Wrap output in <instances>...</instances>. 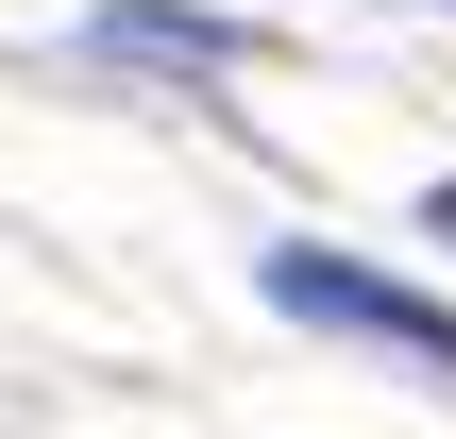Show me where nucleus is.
Returning a JSON list of instances; mask_svg holds the SVG:
<instances>
[{"label":"nucleus","mask_w":456,"mask_h":439,"mask_svg":"<svg viewBox=\"0 0 456 439\" xmlns=\"http://www.w3.org/2000/svg\"><path fill=\"white\" fill-rule=\"evenodd\" d=\"M254 288H271L288 321H322V338H372V355H406V372H440V389H456V305H423V288H389V271H355V254H322V237H288Z\"/></svg>","instance_id":"nucleus-1"},{"label":"nucleus","mask_w":456,"mask_h":439,"mask_svg":"<svg viewBox=\"0 0 456 439\" xmlns=\"http://www.w3.org/2000/svg\"><path fill=\"white\" fill-rule=\"evenodd\" d=\"M85 51H118V68H186V85L254 68V34H237V17H186V0H102V17H85Z\"/></svg>","instance_id":"nucleus-2"},{"label":"nucleus","mask_w":456,"mask_h":439,"mask_svg":"<svg viewBox=\"0 0 456 439\" xmlns=\"http://www.w3.org/2000/svg\"><path fill=\"white\" fill-rule=\"evenodd\" d=\"M423 237H440V254H456V186H423Z\"/></svg>","instance_id":"nucleus-3"},{"label":"nucleus","mask_w":456,"mask_h":439,"mask_svg":"<svg viewBox=\"0 0 456 439\" xmlns=\"http://www.w3.org/2000/svg\"><path fill=\"white\" fill-rule=\"evenodd\" d=\"M440 17H456V0H440Z\"/></svg>","instance_id":"nucleus-4"}]
</instances>
